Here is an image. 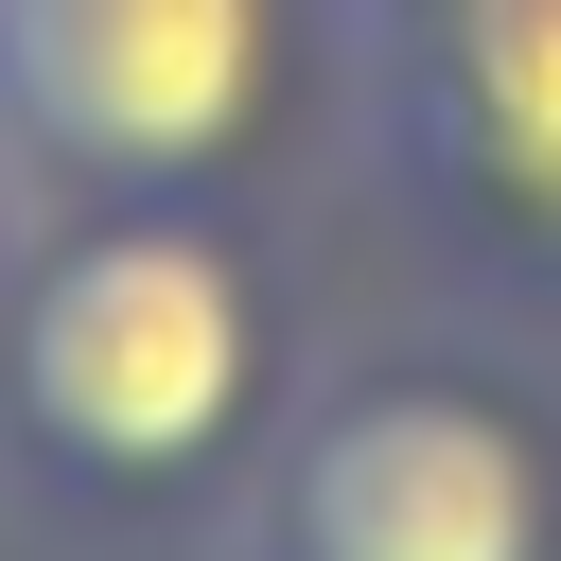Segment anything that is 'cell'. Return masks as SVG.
I'll list each match as a JSON object with an SVG mask.
<instances>
[{
    "label": "cell",
    "mask_w": 561,
    "mask_h": 561,
    "mask_svg": "<svg viewBox=\"0 0 561 561\" xmlns=\"http://www.w3.org/2000/svg\"><path fill=\"white\" fill-rule=\"evenodd\" d=\"M298 403V298L228 193H70L0 280V491L35 526L245 508Z\"/></svg>",
    "instance_id": "6da1fadb"
},
{
    "label": "cell",
    "mask_w": 561,
    "mask_h": 561,
    "mask_svg": "<svg viewBox=\"0 0 561 561\" xmlns=\"http://www.w3.org/2000/svg\"><path fill=\"white\" fill-rule=\"evenodd\" d=\"M351 123V0H0V158L70 193H263Z\"/></svg>",
    "instance_id": "7a4b0ae2"
},
{
    "label": "cell",
    "mask_w": 561,
    "mask_h": 561,
    "mask_svg": "<svg viewBox=\"0 0 561 561\" xmlns=\"http://www.w3.org/2000/svg\"><path fill=\"white\" fill-rule=\"evenodd\" d=\"M228 543L245 561H561V386L473 333L298 368Z\"/></svg>",
    "instance_id": "3957f363"
},
{
    "label": "cell",
    "mask_w": 561,
    "mask_h": 561,
    "mask_svg": "<svg viewBox=\"0 0 561 561\" xmlns=\"http://www.w3.org/2000/svg\"><path fill=\"white\" fill-rule=\"evenodd\" d=\"M351 158L403 245L561 316V0H351Z\"/></svg>",
    "instance_id": "277c9868"
},
{
    "label": "cell",
    "mask_w": 561,
    "mask_h": 561,
    "mask_svg": "<svg viewBox=\"0 0 561 561\" xmlns=\"http://www.w3.org/2000/svg\"><path fill=\"white\" fill-rule=\"evenodd\" d=\"M35 210H53V193H35L18 158H0V280H18V245H35Z\"/></svg>",
    "instance_id": "5b68a950"
}]
</instances>
